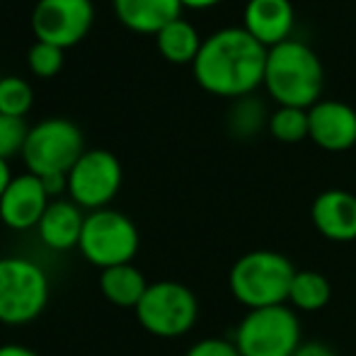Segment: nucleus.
<instances>
[{"label": "nucleus", "mask_w": 356, "mask_h": 356, "mask_svg": "<svg viewBox=\"0 0 356 356\" xmlns=\"http://www.w3.org/2000/svg\"><path fill=\"white\" fill-rule=\"evenodd\" d=\"M240 356H291L300 347L298 315L289 305L250 310L235 330Z\"/></svg>", "instance_id": "7"}, {"label": "nucleus", "mask_w": 356, "mask_h": 356, "mask_svg": "<svg viewBox=\"0 0 356 356\" xmlns=\"http://www.w3.org/2000/svg\"><path fill=\"white\" fill-rule=\"evenodd\" d=\"M10 179H13V172H10L8 160L0 158V197H3V192H5V189H8Z\"/></svg>", "instance_id": "29"}, {"label": "nucleus", "mask_w": 356, "mask_h": 356, "mask_svg": "<svg viewBox=\"0 0 356 356\" xmlns=\"http://www.w3.org/2000/svg\"><path fill=\"white\" fill-rule=\"evenodd\" d=\"M51 284L44 267L27 257H0V323H34L49 305Z\"/></svg>", "instance_id": "4"}, {"label": "nucleus", "mask_w": 356, "mask_h": 356, "mask_svg": "<svg viewBox=\"0 0 356 356\" xmlns=\"http://www.w3.org/2000/svg\"><path fill=\"white\" fill-rule=\"evenodd\" d=\"M27 136L29 127L24 124V119L0 114V158L10 160L15 155H22Z\"/></svg>", "instance_id": "24"}, {"label": "nucleus", "mask_w": 356, "mask_h": 356, "mask_svg": "<svg viewBox=\"0 0 356 356\" xmlns=\"http://www.w3.org/2000/svg\"><path fill=\"white\" fill-rule=\"evenodd\" d=\"M148 286L150 284L145 282V274L138 267H134V262L102 269V274H99V291L109 303L119 305V308L136 310Z\"/></svg>", "instance_id": "17"}, {"label": "nucleus", "mask_w": 356, "mask_h": 356, "mask_svg": "<svg viewBox=\"0 0 356 356\" xmlns=\"http://www.w3.org/2000/svg\"><path fill=\"white\" fill-rule=\"evenodd\" d=\"M85 216L83 209L71 199H51L49 209L44 211L37 225L39 240L54 252H68L78 248L80 233H83Z\"/></svg>", "instance_id": "15"}, {"label": "nucleus", "mask_w": 356, "mask_h": 356, "mask_svg": "<svg viewBox=\"0 0 356 356\" xmlns=\"http://www.w3.org/2000/svg\"><path fill=\"white\" fill-rule=\"evenodd\" d=\"M291 356H334V352L325 342H300Z\"/></svg>", "instance_id": "26"}, {"label": "nucleus", "mask_w": 356, "mask_h": 356, "mask_svg": "<svg viewBox=\"0 0 356 356\" xmlns=\"http://www.w3.org/2000/svg\"><path fill=\"white\" fill-rule=\"evenodd\" d=\"M182 3V8H189V10H209L213 8V5L223 3V0H179Z\"/></svg>", "instance_id": "28"}, {"label": "nucleus", "mask_w": 356, "mask_h": 356, "mask_svg": "<svg viewBox=\"0 0 356 356\" xmlns=\"http://www.w3.org/2000/svg\"><path fill=\"white\" fill-rule=\"evenodd\" d=\"M34 104L32 85L19 75H5L0 78V114L24 119Z\"/></svg>", "instance_id": "22"}, {"label": "nucleus", "mask_w": 356, "mask_h": 356, "mask_svg": "<svg viewBox=\"0 0 356 356\" xmlns=\"http://www.w3.org/2000/svg\"><path fill=\"white\" fill-rule=\"evenodd\" d=\"M138 228L127 213L99 209L85 216L78 250L90 264L99 269L134 262L138 252Z\"/></svg>", "instance_id": "5"}, {"label": "nucleus", "mask_w": 356, "mask_h": 356, "mask_svg": "<svg viewBox=\"0 0 356 356\" xmlns=\"http://www.w3.org/2000/svg\"><path fill=\"white\" fill-rule=\"evenodd\" d=\"M0 356H39V354L29 347H22V344H3L0 347Z\"/></svg>", "instance_id": "27"}, {"label": "nucleus", "mask_w": 356, "mask_h": 356, "mask_svg": "<svg viewBox=\"0 0 356 356\" xmlns=\"http://www.w3.org/2000/svg\"><path fill=\"white\" fill-rule=\"evenodd\" d=\"M264 66L267 49L257 39L243 27H223L204 39L192 73L204 92L240 99L262 88Z\"/></svg>", "instance_id": "1"}, {"label": "nucleus", "mask_w": 356, "mask_h": 356, "mask_svg": "<svg viewBox=\"0 0 356 356\" xmlns=\"http://www.w3.org/2000/svg\"><path fill=\"white\" fill-rule=\"evenodd\" d=\"M269 117L272 114L267 112V104L254 95H248V97L233 99V107L228 112V129L238 138H252L269 127Z\"/></svg>", "instance_id": "20"}, {"label": "nucleus", "mask_w": 356, "mask_h": 356, "mask_svg": "<svg viewBox=\"0 0 356 356\" xmlns=\"http://www.w3.org/2000/svg\"><path fill=\"white\" fill-rule=\"evenodd\" d=\"M184 356H240V352L235 347V342H230V339L207 337L199 339L197 344H192Z\"/></svg>", "instance_id": "25"}, {"label": "nucleus", "mask_w": 356, "mask_h": 356, "mask_svg": "<svg viewBox=\"0 0 356 356\" xmlns=\"http://www.w3.org/2000/svg\"><path fill=\"white\" fill-rule=\"evenodd\" d=\"M95 24L92 0H37L32 10V32L37 42L71 49L90 34Z\"/></svg>", "instance_id": "10"}, {"label": "nucleus", "mask_w": 356, "mask_h": 356, "mask_svg": "<svg viewBox=\"0 0 356 356\" xmlns=\"http://www.w3.org/2000/svg\"><path fill=\"white\" fill-rule=\"evenodd\" d=\"M267 131L282 143H300L308 138V109L277 107L269 117Z\"/></svg>", "instance_id": "21"}, {"label": "nucleus", "mask_w": 356, "mask_h": 356, "mask_svg": "<svg viewBox=\"0 0 356 356\" xmlns=\"http://www.w3.org/2000/svg\"><path fill=\"white\" fill-rule=\"evenodd\" d=\"M136 318L145 332L155 337H182L197 325L199 300L192 289L179 282H155L136 305Z\"/></svg>", "instance_id": "8"}, {"label": "nucleus", "mask_w": 356, "mask_h": 356, "mask_svg": "<svg viewBox=\"0 0 356 356\" xmlns=\"http://www.w3.org/2000/svg\"><path fill=\"white\" fill-rule=\"evenodd\" d=\"M155 44H158V51L165 61L187 66V63L197 61L204 39L199 37L197 27L189 19L177 17L155 34Z\"/></svg>", "instance_id": "18"}, {"label": "nucleus", "mask_w": 356, "mask_h": 356, "mask_svg": "<svg viewBox=\"0 0 356 356\" xmlns=\"http://www.w3.org/2000/svg\"><path fill=\"white\" fill-rule=\"evenodd\" d=\"M83 153V131L71 119L54 117L29 127L22 160L27 165V172L47 177V175H68Z\"/></svg>", "instance_id": "6"}, {"label": "nucleus", "mask_w": 356, "mask_h": 356, "mask_svg": "<svg viewBox=\"0 0 356 356\" xmlns=\"http://www.w3.org/2000/svg\"><path fill=\"white\" fill-rule=\"evenodd\" d=\"M298 269L274 250H254L233 264L228 274L230 293L245 308H272L289 303V291Z\"/></svg>", "instance_id": "3"}, {"label": "nucleus", "mask_w": 356, "mask_h": 356, "mask_svg": "<svg viewBox=\"0 0 356 356\" xmlns=\"http://www.w3.org/2000/svg\"><path fill=\"white\" fill-rule=\"evenodd\" d=\"M308 138L327 153L356 145V109L339 99H320L308 109Z\"/></svg>", "instance_id": "11"}, {"label": "nucleus", "mask_w": 356, "mask_h": 356, "mask_svg": "<svg viewBox=\"0 0 356 356\" xmlns=\"http://www.w3.org/2000/svg\"><path fill=\"white\" fill-rule=\"evenodd\" d=\"M310 218L318 233L332 243L356 240V197L347 189H327L310 207Z\"/></svg>", "instance_id": "14"}, {"label": "nucleus", "mask_w": 356, "mask_h": 356, "mask_svg": "<svg viewBox=\"0 0 356 356\" xmlns=\"http://www.w3.org/2000/svg\"><path fill=\"white\" fill-rule=\"evenodd\" d=\"M122 179V163L112 150L90 148L68 172V197L80 209L99 211L117 197Z\"/></svg>", "instance_id": "9"}, {"label": "nucleus", "mask_w": 356, "mask_h": 356, "mask_svg": "<svg viewBox=\"0 0 356 356\" xmlns=\"http://www.w3.org/2000/svg\"><path fill=\"white\" fill-rule=\"evenodd\" d=\"M49 204L51 197L37 175H15L0 197V220L10 230H32L39 225Z\"/></svg>", "instance_id": "12"}, {"label": "nucleus", "mask_w": 356, "mask_h": 356, "mask_svg": "<svg viewBox=\"0 0 356 356\" xmlns=\"http://www.w3.org/2000/svg\"><path fill=\"white\" fill-rule=\"evenodd\" d=\"M27 66L37 78H54L63 68V49L47 42H34L27 51Z\"/></svg>", "instance_id": "23"}, {"label": "nucleus", "mask_w": 356, "mask_h": 356, "mask_svg": "<svg viewBox=\"0 0 356 356\" xmlns=\"http://www.w3.org/2000/svg\"><path fill=\"white\" fill-rule=\"evenodd\" d=\"M332 298V284L327 282V277L313 269H298L293 277L289 291V303L296 310H303V313H315V310H323L325 305Z\"/></svg>", "instance_id": "19"}, {"label": "nucleus", "mask_w": 356, "mask_h": 356, "mask_svg": "<svg viewBox=\"0 0 356 356\" xmlns=\"http://www.w3.org/2000/svg\"><path fill=\"white\" fill-rule=\"evenodd\" d=\"M325 71L318 54L300 39H289L279 47L267 49L262 88L277 107L310 109L320 102Z\"/></svg>", "instance_id": "2"}, {"label": "nucleus", "mask_w": 356, "mask_h": 356, "mask_svg": "<svg viewBox=\"0 0 356 356\" xmlns=\"http://www.w3.org/2000/svg\"><path fill=\"white\" fill-rule=\"evenodd\" d=\"M296 8L291 0H248L243 10V29L264 49L293 39Z\"/></svg>", "instance_id": "13"}, {"label": "nucleus", "mask_w": 356, "mask_h": 356, "mask_svg": "<svg viewBox=\"0 0 356 356\" xmlns=\"http://www.w3.org/2000/svg\"><path fill=\"white\" fill-rule=\"evenodd\" d=\"M112 5L119 22L136 34H158L184 10L179 0H112Z\"/></svg>", "instance_id": "16"}]
</instances>
